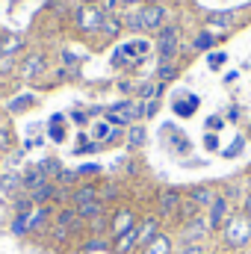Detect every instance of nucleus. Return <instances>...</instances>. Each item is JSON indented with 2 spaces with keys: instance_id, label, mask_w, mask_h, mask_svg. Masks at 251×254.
I'll list each match as a JSON object with an SVG mask.
<instances>
[{
  "instance_id": "nucleus-13",
  "label": "nucleus",
  "mask_w": 251,
  "mask_h": 254,
  "mask_svg": "<svg viewBox=\"0 0 251 254\" xmlns=\"http://www.w3.org/2000/svg\"><path fill=\"white\" fill-rule=\"evenodd\" d=\"M54 222H57V228H74V222H77V210H57V216H54Z\"/></svg>"
},
{
  "instance_id": "nucleus-28",
  "label": "nucleus",
  "mask_w": 251,
  "mask_h": 254,
  "mask_svg": "<svg viewBox=\"0 0 251 254\" xmlns=\"http://www.w3.org/2000/svg\"><path fill=\"white\" fill-rule=\"evenodd\" d=\"M157 92H160V86H154V83H145V86L139 89V95H142V98H154Z\"/></svg>"
},
{
  "instance_id": "nucleus-9",
  "label": "nucleus",
  "mask_w": 251,
  "mask_h": 254,
  "mask_svg": "<svg viewBox=\"0 0 251 254\" xmlns=\"http://www.w3.org/2000/svg\"><path fill=\"white\" fill-rule=\"evenodd\" d=\"M133 228H136L133 213H130V210H122V213L116 216V222H113V234H116V240H122L127 231H133Z\"/></svg>"
},
{
  "instance_id": "nucleus-11",
  "label": "nucleus",
  "mask_w": 251,
  "mask_h": 254,
  "mask_svg": "<svg viewBox=\"0 0 251 254\" xmlns=\"http://www.w3.org/2000/svg\"><path fill=\"white\" fill-rule=\"evenodd\" d=\"M104 213V201H89V204H80L77 207V216L80 219H101Z\"/></svg>"
},
{
  "instance_id": "nucleus-27",
  "label": "nucleus",
  "mask_w": 251,
  "mask_h": 254,
  "mask_svg": "<svg viewBox=\"0 0 251 254\" xmlns=\"http://www.w3.org/2000/svg\"><path fill=\"white\" fill-rule=\"evenodd\" d=\"M51 136H54L57 142H63L65 139V127L60 125V119H54V125H51Z\"/></svg>"
},
{
  "instance_id": "nucleus-34",
  "label": "nucleus",
  "mask_w": 251,
  "mask_h": 254,
  "mask_svg": "<svg viewBox=\"0 0 251 254\" xmlns=\"http://www.w3.org/2000/svg\"><path fill=\"white\" fill-rule=\"evenodd\" d=\"M222 63H225V54H213V57H210V65H213V68H219Z\"/></svg>"
},
{
  "instance_id": "nucleus-2",
  "label": "nucleus",
  "mask_w": 251,
  "mask_h": 254,
  "mask_svg": "<svg viewBox=\"0 0 251 254\" xmlns=\"http://www.w3.org/2000/svg\"><path fill=\"white\" fill-rule=\"evenodd\" d=\"M139 116H145V107H139V104H133V101L116 104V107L107 110V122H110V125H130V122L139 119Z\"/></svg>"
},
{
  "instance_id": "nucleus-20",
  "label": "nucleus",
  "mask_w": 251,
  "mask_h": 254,
  "mask_svg": "<svg viewBox=\"0 0 251 254\" xmlns=\"http://www.w3.org/2000/svg\"><path fill=\"white\" fill-rule=\"evenodd\" d=\"M192 201H195V204H204V207H207V204H213L216 198H213V192H210V190H192Z\"/></svg>"
},
{
  "instance_id": "nucleus-7",
  "label": "nucleus",
  "mask_w": 251,
  "mask_h": 254,
  "mask_svg": "<svg viewBox=\"0 0 251 254\" xmlns=\"http://www.w3.org/2000/svg\"><path fill=\"white\" fill-rule=\"evenodd\" d=\"M225 216H228V198H216V201L210 204V219H207L210 231L222 228V225H225Z\"/></svg>"
},
{
  "instance_id": "nucleus-16",
  "label": "nucleus",
  "mask_w": 251,
  "mask_h": 254,
  "mask_svg": "<svg viewBox=\"0 0 251 254\" xmlns=\"http://www.w3.org/2000/svg\"><path fill=\"white\" fill-rule=\"evenodd\" d=\"M154 237H157V219H148V222L139 228V243H142V246H148Z\"/></svg>"
},
{
  "instance_id": "nucleus-17",
  "label": "nucleus",
  "mask_w": 251,
  "mask_h": 254,
  "mask_svg": "<svg viewBox=\"0 0 251 254\" xmlns=\"http://www.w3.org/2000/svg\"><path fill=\"white\" fill-rule=\"evenodd\" d=\"M89 201H98V190L95 187H80V190L74 192V204L80 207V204H89Z\"/></svg>"
},
{
  "instance_id": "nucleus-40",
  "label": "nucleus",
  "mask_w": 251,
  "mask_h": 254,
  "mask_svg": "<svg viewBox=\"0 0 251 254\" xmlns=\"http://www.w3.org/2000/svg\"><path fill=\"white\" fill-rule=\"evenodd\" d=\"M122 3H127V6H133V3H139V0H122Z\"/></svg>"
},
{
  "instance_id": "nucleus-21",
  "label": "nucleus",
  "mask_w": 251,
  "mask_h": 254,
  "mask_svg": "<svg viewBox=\"0 0 251 254\" xmlns=\"http://www.w3.org/2000/svg\"><path fill=\"white\" fill-rule=\"evenodd\" d=\"M181 219H184V222H192V219H198V204H192V201L181 204Z\"/></svg>"
},
{
  "instance_id": "nucleus-32",
  "label": "nucleus",
  "mask_w": 251,
  "mask_h": 254,
  "mask_svg": "<svg viewBox=\"0 0 251 254\" xmlns=\"http://www.w3.org/2000/svg\"><path fill=\"white\" fill-rule=\"evenodd\" d=\"M6 148H9V130L0 127V151H6Z\"/></svg>"
},
{
  "instance_id": "nucleus-1",
  "label": "nucleus",
  "mask_w": 251,
  "mask_h": 254,
  "mask_svg": "<svg viewBox=\"0 0 251 254\" xmlns=\"http://www.w3.org/2000/svg\"><path fill=\"white\" fill-rule=\"evenodd\" d=\"M222 240L231 249H246L251 243V219L249 216H228L222 225Z\"/></svg>"
},
{
  "instance_id": "nucleus-3",
  "label": "nucleus",
  "mask_w": 251,
  "mask_h": 254,
  "mask_svg": "<svg viewBox=\"0 0 251 254\" xmlns=\"http://www.w3.org/2000/svg\"><path fill=\"white\" fill-rule=\"evenodd\" d=\"M157 54L160 60H172L178 54V30L175 27H163L157 36Z\"/></svg>"
},
{
  "instance_id": "nucleus-30",
  "label": "nucleus",
  "mask_w": 251,
  "mask_h": 254,
  "mask_svg": "<svg viewBox=\"0 0 251 254\" xmlns=\"http://www.w3.org/2000/svg\"><path fill=\"white\" fill-rule=\"evenodd\" d=\"M178 254H204V246L201 243H192V246H184Z\"/></svg>"
},
{
  "instance_id": "nucleus-14",
  "label": "nucleus",
  "mask_w": 251,
  "mask_h": 254,
  "mask_svg": "<svg viewBox=\"0 0 251 254\" xmlns=\"http://www.w3.org/2000/svg\"><path fill=\"white\" fill-rule=\"evenodd\" d=\"M18 48H21V36H3L0 39V54L3 57H12Z\"/></svg>"
},
{
  "instance_id": "nucleus-18",
  "label": "nucleus",
  "mask_w": 251,
  "mask_h": 254,
  "mask_svg": "<svg viewBox=\"0 0 251 254\" xmlns=\"http://www.w3.org/2000/svg\"><path fill=\"white\" fill-rule=\"evenodd\" d=\"M18 187H24V178H18L15 172L0 178V190H3V192H18Z\"/></svg>"
},
{
  "instance_id": "nucleus-33",
  "label": "nucleus",
  "mask_w": 251,
  "mask_h": 254,
  "mask_svg": "<svg viewBox=\"0 0 251 254\" xmlns=\"http://www.w3.org/2000/svg\"><path fill=\"white\" fill-rule=\"evenodd\" d=\"M169 77H175V68L172 65H163L160 68V80H169Z\"/></svg>"
},
{
  "instance_id": "nucleus-15",
  "label": "nucleus",
  "mask_w": 251,
  "mask_h": 254,
  "mask_svg": "<svg viewBox=\"0 0 251 254\" xmlns=\"http://www.w3.org/2000/svg\"><path fill=\"white\" fill-rule=\"evenodd\" d=\"M48 207H39V210H33V216H27V228L30 231H36V228H42L45 222H48Z\"/></svg>"
},
{
  "instance_id": "nucleus-10",
  "label": "nucleus",
  "mask_w": 251,
  "mask_h": 254,
  "mask_svg": "<svg viewBox=\"0 0 251 254\" xmlns=\"http://www.w3.org/2000/svg\"><path fill=\"white\" fill-rule=\"evenodd\" d=\"M42 184H48V175H45V169L39 166V169H30L27 175H24V190H39Z\"/></svg>"
},
{
  "instance_id": "nucleus-23",
  "label": "nucleus",
  "mask_w": 251,
  "mask_h": 254,
  "mask_svg": "<svg viewBox=\"0 0 251 254\" xmlns=\"http://www.w3.org/2000/svg\"><path fill=\"white\" fill-rule=\"evenodd\" d=\"M119 27H122V24H119V18H104V24H101V30H104L107 36H116V33H119Z\"/></svg>"
},
{
  "instance_id": "nucleus-19",
  "label": "nucleus",
  "mask_w": 251,
  "mask_h": 254,
  "mask_svg": "<svg viewBox=\"0 0 251 254\" xmlns=\"http://www.w3.org/2000/svg\"><path fill=\"white\" fill-rule=\"evenodd\" d=\"M54 184H42V187H39V190H33L30 192V198H33V201H36V204H42V201H48V198H54Z\"/></svg>"
},
{
  "instance_id": "nucleus-38",
  "label": "nucleus",
  "mask_w": 251,
  "mask_h": 254,
  "mask_svg": "<svg viewBox=\"0 0 251 254\" xmlns=\"http://www.w3.org/2000/svg\"><path fill=\"white\" fill-rule=\"evenodd\" d=\"M246 216H249V219H251V195H249V198H246Z\"/></svg>"
},
{
  "instance_id": "nucleus-37",
  "label": "nucleus",
  "mask_w": 251,
  "mask_h": 254,
  "mask_svg": "<svg viewBox=\"0 0 251 254\" xmlns=\"http://www.w3.org/2000/svg\"><path fill=\"white\" fill-rule=\"evenodd\" d=\"M154 113H157V104H154V101H151V104H148V107H145V116H154Z\"/></svg>"
},
{
  "instance_id": "nucleus-31",
  "label": "nucleus",
  "mask_w": 251,
  "mask_h": 254,
  "mask_svg": "<svg viewBox=\"0 0 251 254\" xmlns=\"http://www.w3.org/2000/svg\"><path fill=\"white\" fill-rule=\"evenodd\" d=\"M24 107H30V98H18V101H12V104H9V110H12V113H18V110H24Z\"/></svg>"
},
{
  "instance_id": "nucleus-35",
  "label": "nucleus",
  "mask_w": 251,
  "mask_h": 254,
  "mask_svg": "<svg viewBox=\"0 0 251 254\" xmlns=\"http://www.w3.org/2000/svg\"><path fill=\"white\" fill-rule=\"evenodd\" d=\"M68 237V228H54V240H65Z\"/></svg>"
},
{
  "instance_id": "nucleus-41",
  "label": "nucleus",
  "mask_w": 251,
  "mask_h": 254,
  "mask_svg": "<svg viewBox=\"0 0 251 254\" xmlns=\"http://www.w3.org/2000/svg\"><path fill=\"white\" fill-rule=\"evenodd\" d=\"M249 190H251V181H249Z\"/></svg>"
},
{
  "instance_id": "nucleus-36",
  "label": "nucleus",
  "mask_w": 251,
  "mask_h": 254,
  "mask_svg": "<svg viewBox=\"0 0 251 254\" xmlns=\"http://www.w3.org/2000/svg\"><path fill=\"white\" fill-rule=\"evenodd\" d=\"M86 249H89V252H95V249H104V243H101V240H92V243H89Z\"/></svg>"
},
{
  "instance_id": "nucleus-25",
  "label": "nucleus",
  "mask_w": 251,
  "mask_h": 254,
  "mask_svg": "<svg viewBox=\"0 0 251 254\" xmlns=\"http://www.w3.org/2000/svg\"><path fill=\"white\" fill-rule=\"evenodd\" d=\"M195 48H198V51H207V48H213V36H210V33H201V36L195 39Z\"/></svg>"
},
{
  "instance_id": "nucleus-8",
  "label": "nucleus",
  "mask_w": 251,
  "mask_h": 254,
  "mask_svg": "<svg viewBox=\"0 0 251 254\" xmlns=\"http://www.w3.org/2000/svg\"><path fill=\"white\" fill-rule=\"evenodd\" d=\"M77 21H80L83 30H98V27L104 24V15H101L98 9L89 6V9H80V12H77Z\"/></svg>"
},
{
  "instance_id": "nucleus-22",
  "label": "nucleus",
  "mask_w": 251,
  "mask_h": 254,
  "mask_svg": "<svg viewBox=\"0 0 251 254\" xmlns=\"http://www.w3.org/2000/svg\"><path fill=\"white\" fill-rule=\"evenodd\" d=\"M234 21V15L231 12H219V15H210V24H216V27H228Z\"/></svg>"
},
{
  "instance_id": "nucleus-24",
  "label": "nucleus",
  "mask_w": 251,
  "mask_h": 254,
  "mask_svg": "<svg viewBox=\"0 0 251 254\" xmlns=\"http://www.w3.org/2000/svg\"><path fill=\"white\" fill-rule=\"evenodd\" d=\"M42 68H45L42 57H30V60H27V65H24V74H36V71H42Z\"/></svg>"
},
{
  "instance_id": "nucleus-5",
  "label": "nucleus",
  "mask_w": 251,
  "mask_h": 254,
  "mask_svg": "<svg viewBox=\"0 0 251 254\" xmlns=\"http://www.w3.org/2000/svg\"><path fill=\"white\" fill-rule=\"evenodd\" d=\"M166 18V9L163 6H145L139 9V21H142V30H157Z\"/></svg>"
},
{
  "instance_id": "nucleus-12",
  "label": "nucleus",
  "mask_w": 251,
  "mask_h": 254,
  "mask_svg": "<svg viewBox=\"0 0 251 254\" xmlns=\"http://www.w3.org/2000/svg\"><path fill=\"white\" fill-rule=\"evenodd\" d=\"M172 252V243H169V237H163V234H157L148 246H145V254H169Z\"/></svg>"
},
{
  "instance_id": "nucleus-39",
  "label": "nucleus",
  "mask_w": 251,
  "mask_h": 254,
  "mask_svg": "<svg viewBox=\"0 0 251 254\" xmlns=\"http://www.w3.org/2000/svg\"><path fill=\"white\" fill-rule=\"evenodd\" d=\"M104 3H107V9H113V6H116L119 0H104Z\"/></svg>"
},
{
  "instance_id": "nucleus-29",
  "label": "nucleus",
  "mask_w": 251,
  "mask_h": 254,
  "mask_svg": "<svg viewBox=\"0 0 251 254\" xmlns=\"http://www.w3.org/2000/svg\"><path fill=\"white\" fill-rule=\"evenodd\" d=\"M175 110H178V113H181V116H189V113H192V110H195V98H192V101H189V104H181V101H178V104H175Z\"/></svg>"
},
{
  "instance_id": "nucleus-26",
  "label": "nucleus",
  "mask_w": 251,
  "mask_h": 254,
  "mask_svg": "<svg viewBox=\"0 0 251 254\" xmlns=\"http://www.w3.org/2000/svg\"><path fill=\"white\" fill-rule=\"evenodd\" d=\"M145 142V130L142 127H130V145H142Z\"/></svg>"
},
{
  "instance_id": "nucleus-4",
  "label": "nucleus",
  "mask_w": 251,
  "mask_h": 254,
  "mask_svg": "<svg viewBox=\"0 0 251 254\" xmlns=\"http://www.w3.org/2000/svg\"><path fill=\"white\" fill-rule=\"evenodd\" d=\"M210 234V225H207V219L204 216H198V219H192L187 228H184V234H181V243L184 246H192V243H198L201 237H207Z\"/></svg>"
},
{
  "instance_id": "nucleus-6",
  "label": "nucleus",
  "mask_w": 251,
  "mask_h": 254,
  "mask_svg": "<svg viewBox=\"0 0 251 254\" xmlns=\"http://www.w3.org/2000/svg\"><path fill=\"white\" fill-rule=\"evenodd\" d=\"M181 204H184L181 192L166 190L160 195V213H163V216H178V213H181Z\"/></svg>"
}]
</instances>
